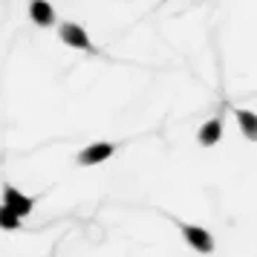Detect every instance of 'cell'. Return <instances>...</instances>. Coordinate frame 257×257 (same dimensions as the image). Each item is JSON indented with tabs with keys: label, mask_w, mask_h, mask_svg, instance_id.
I'll list each match as a JSON object with an SVG mask.
<instances>
[{
	"label": "cell",
	"mask_w": 257,
	"mask_h": 257,
	"mask_svg": "<svg viewBox=\"0 0 257 257\" xmlns=\"http://www.w3.org/2000/svg\"><path fill=\"white\" fill-rule=\"evenodd\" d=\"M182 237H185L188 245H194L202 254H211L214 251V237L205 228H199V225H182Z\"/></svg>",
	"instance_id": "obj_1"
},
{
	"label": "cell",
	"mask_w": 257,
	"mask_h": 257,
	"mask_svg": "<svg viewBox=\"0 0 257 257\" xmlns=\"http://www.w3.org/2000/svg\"><path fill=\"white\" fill-rule=\"evenodd\" d=\"M61 41H64V44H70V47H75V49H87V52H95L93 41L87 38V32H84L78 24H64V26H61Z\"/></svg>",
	"instance_id": "obj_2"
},
{
	"label": "cell",
	"mask_w": 257,
	"mask_h": 257,
	"mask_svg": "<svg viewBox=\"0 0 257 257\" xmlns=\"http://www.w3.org/2000/svg\"><path fill=\"white\" fill-rule=\"evenodd\" d=\"M3 197H6V202H3V205H6V208H12L15 214L21 217V220H24L26 214L32 211V205H35L32 199L24 197V194H21L18 188H12V185H6V188H3Z\"/></svg>",
	"instance_id": "obj_3"
},
{
	"label": "cell",
	"mask_w": 257,
	"mask_h": 257,
	"mask_svg": "<svg viewBox=\"0 0 257 257\" xmlns=\"http://www.w3.org/2000/svg\"><path fill=\"white\" fill-rule=\"evenodd\" d=\"M113 145L110 142H98V145H90V148H84L81 153H78V162L81 165H98V162H104V159H110L113 156Z\"/></svg>",
	"instance_id": "obj_4"
},
{
	"label": "cell",
	"mask_w": 257,
	"mask_h": 257,
	"mask_svg": "<svg viewBox=\"0 0 257 257\" xmlns=\"http://www.w3.org/2000/svg\"><path fill=\"white\" fill-rule=\"evenodd\" d=\"M222 136V121L220 118H211V121H205L202 127H199L197 133V142L202 145V148H211V145H217Z\"/></svg>",
	"instance_id": "obj_5"
},
{
	"label": "cell",
	"mask_w": 257,
	"mask_h": 257,
	"mask_svg": "<svg viewBox=\"0 0 257 257\" xmlns=\"http://www.w3.org/2000/svg\"><path fill=\"white\" fill-rule=\"evenodd\" d=\"M29 15H32V21H35L38 26L55 24V12H52V6H49L47 0H32V3H29Z\"/></svg>",
	"instance_id": "obj_6"
},
{
	"label": "cell",
	"mask_w": 257,
	"mask_h": 257,
	"mask_svg": "<svg viewBox=\"0 0 257 257\" xmlns=\"http://www.w3.org/2000/svg\"><path fill=\"white\" fill-rule=\"evenodd\" d=\"M234 116L240 121V127H243V136L248 142H257V116L254 113H248V110H234Z\"/></svg>",
	"instance_id": "obj_7"
},
{
	"label": "cell",
	"mask_w": 257,
	"mask_h": 257,
	"mask_svg": "<svg viewBox=\"0 0 257 257\" xmlns=\"http://www.w3.org/2000/svg\"><path fill=\"white\" fill-rule=\"evenodd\" d=\"M0 228H3V231L21 228V217H18L12 208H6V205H0Z\"/></svg>",
	"instance_id": "obj_8"
}]
</instances>
